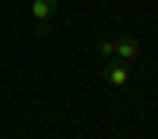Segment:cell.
<instances>
[{
	"mask_svg": "<svg viewBox=\"0 0 158 139\" xmlns=\"http://www.w3.org/2000/svg\"><path fill=\"white\" fill-rule=\"evenodd\" d=\"M57 13V0H32V19H35V35H48V19Z\"/></svg>",
	"mask_w": 158,
	"mask_h": 139,
	"instance_id": "1",
	"label": "cell"
},
{
	"mask_svg": "<svg viewBox=\"0 0 158 139\" xmlns=\"http://www.w3.org/2000/svg\"><path fill=\"white\" fill-rule=\"evenodd\" d=\"M114 57H120V63H133L139 57L136 35H120V41H114Z\"/></svg>",
	"mask_w": 158,
	"mask_h": 139,
	"instance_id": "2",
	"label": "cell"
},
{
	"mask_svg": "<svg viewBox=\"0 0 158 139\" xmlns=\"http://www.w3.org/2000/svg\"><path fill=\"white\" fill-rule=\"evenodd\" d=\"M101 76L108 79L111 85H127V79H130V73H127V63H120V60H111V63H104V70H101Z\"/></svg>",
	"mask_w": 158,
	"mask_h": 139,
	"instance_id": "3",
	"label": "cell"
},
{
	"mask_svg": "<svg viewBox=\"0 0 158 139\" xmlns=\"http://www.w3.org/2000/svg\"><path fill=\"white\" fill-rule=\"evenodd\" d=\"M98 54L101 57H114V41H101L98 44Z\"/></svg>",
	"mask_w": 158,
	"mask_h": 139,
	"instance_id": "4",
	"label": "cell"
}]
</instances>
